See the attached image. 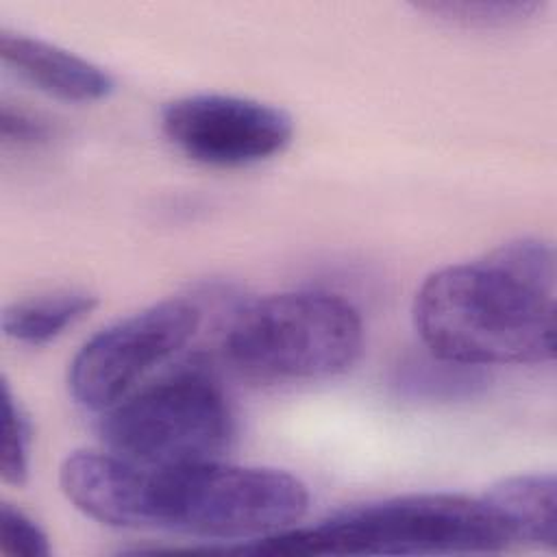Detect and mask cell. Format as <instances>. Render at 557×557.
I'll return each mask as SVG.
<instances>
[{
	"label": "cell",
	"mask_w": 557,
	"mask_h": 557,
	"mask_svg": "<svg viewBox=\"0 0 557 557\" xmlns=\"http://www.w3.org/2000/svg\"><path fill=\"white\" fill-rule=\"evenodd\" d=\"M485 503L505 524L511 542L555 548L557 544V483L550 472L516 474L492 485Z\"/></svg>",
	"instance_id": "9c48e42d"
},
{
	"label": "cell",
	"mask_w": 557,
	"mask_h": 557,
	"mask_svg": "<svg viewBox=\"0 0 557 557\" xmlns=\"http://www.w3.org/2000/svg\"><path fill=\"white\" fill-rule=\"evenodd\" d=\"M307 485L274 468L213 461L152 468L117 459L107 483V522L207 540H257L294 527Z\"/></svg>",
	"instance_id": "7a4b0ae2"
},
{
	"label": "cell",
	"mask_w": 557,
	"mask_h": 557,
	"mask_svg": "<svg viewBox=\"0 0 557 557\" xmlns=\"http://www.w3.org/2000/svg\"><path fill=\"white\" fill-rule=\"evenodd\" d=\"M511 542L483 496L409 494L346 509L313 527L283 529L242 546L265 555H466Z\"/></svg>",
	"instance_id": "3957f363"
},
{
	"label": "cell",
	"mask_w": 557,
	"mask_h": 557,
	"mask_svg": "<svg viewBox=\"0 0 557 557\" xmlns=\"http://www.w3.org/2000/svg\"><path fill=\"white\" fill-rule=\"evenodd\" d=\"M200 324V309L187 298H165L91 335L67 368L72 398L104 411L163 359L181 350Z\"/></svg>",
	"instance_id": "8992f818"
},
{
	"label": "cell",
	"mask_w": 557,
	"mask_h": 557,
	"mask_svg": "<svg viewBox=\"0 0 557 557\" xmlns=\"http://www.w3.org/2000/svg\"><path fill=\"white\" fill-rule=\"evenodd\" d=\"M161 131L191 161L239 168L281 152L294 137V120L261 100L191 94L161 109Z\"/></svg>",
	"instance_id": "52a82bcc"
},
{
	"label": "cell",
	"mask_w": 557,
	"mask_h": 557,
	"mask_svg": "<svg viewBox=\"0 0 557 557\" xmlns=\"http://www.w3.org/2000/svg\"><path fill=\"white\" fill-rule=\"evenodd\" d=\"M0 57L33 87L67 102L102 100L115 87L100 65L24 33L0 28Z\"/></svg>",
	"instance_id": "ba28073f"
},
{
	"label": "cell",
	"mask_w": 557,
	"mask_h": 557,
	"mask_svg": "<svg viewBox=\"0 0 557 557\" xmlns=\"http://www.w3.org/2000/svg\"><path fill=\"white\" fill-rule=\"evenodd\" d=\"M96 305L98 296L87 289H54L15 300L2 311V331L20 344H48L89 315Z\"/></svg>",
	"instance_id": "30bf717a"
},
{
	"label": "cell",
	"mask_w": 557,
	"mask_h": 557,
	"mask_svg": "<svg viewBox=\"0 0 557 557\" xmlns=\"http://www.w3.org/2000/svg\"><path fill=\"white\" fill-rule=\"evenodd\" d=\"M107 450L141 466L165 468L218 459L235 437V416L215 381L178 372L100 411Z\"/></svg>",
	"instance_id": "5b68a950"
},
{
	"label": "cell",
	"mask_w": 557,
	"mask_h": 557,
	"mask_svg": "<svg viewBox=\"0 0 557 557\" xmlns=\"http://www.w3.org/2000/svg\"><path fill=\"white\" fill-rule=\"evenodd\" d=\"M2 455L0 474L4 483L24 485L30 468V440L33 429L22 405L15 400L7 381H2Z\"/></svg>",
	"instance_id": "8fae6325"
},
{
	"label": "cell",
	"mask_w": 557,
	"mask_h": 557,
	"mask_svg": "<svg viewBox=\"0 0 557 557\" xmlns=\"http://www.w3.org/2000/svg\"><path fill=\"white\" fill-rule=\"evenodd\" d=\"M422 9L450 17L455 22L468 24H490V22H507L529 15L537 9L535 2H429Z\"/></svg>",
	"instance_id": "4fadbf2b"
},
{
	"label": "cell",
	"mask_w": 557,
	"mask_h": 557,
	"mask_svg": "<svg viewBox=\"0 0 557 557\" xmlns=\"http://www.w3.org/2000/svg\"><path fill=\"white\" fill-rule=\"evenodd\" d=\"M50 135L52 128L44 117L7 102L0 107V137L4 144L35 146L48 141Z\"/></svg>",
	"instance_id": "5bb4252c"
},
{
	"label": "cell",
	"mask_w": 557,
	"mask_h": 557,
	"mask_svg": "<svg viewBox=\"0 0 557 557\" xmlns=\"http://www.w3.org/2000/svg\"><path fill=\"white\" fill-rule=\"evenodd\" d=\"M555 311V250L518 237L429 274L411 315L435 359L481 368L550 361Z\"/></svg>",
	"instance_id": "6da1fadb"
},
{
	"label": "cell",
	"mask_w": 557,
	"mask_h": 557,
	"mask_svg": "<svg viewBox=\"0 0 557 557\" xmlns=\"http://www.w3.org/2000/svg\"><path fill=\"white\" fill-rule=\"evenodd\" d=\"M363 346L359 311L326 292H283L244 305L228 324L224 352L263 381L326 379L346 372Z\"/></svg>",
	"instance_id": "277c9868"
},
{
	"label": "cell",
	"mask_w": 557,
	"mask_h": 557,
	"mask_svg": "<svg viewBox=\"0 0 557 557\" xmlns=\"http://www.w3.org/2000/svg\"><path fill=\"white\" fill-rule=\"evenodd\" d=\"M0 550L17 557H48L50 542L30 516L4 503L0 507Z\"/></svg>",
	"instance_id": "7c38bea8"
}]
</instances>
